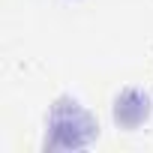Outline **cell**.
Masks as SVG:
<instances>
[{"label":"cell","instance_id":"6da1fadb","mask_svg":"<svg viewBox=\"0 0 153 153\" xmlns=\"http://www.w3.org/2000/svg\"><path fill=\"white\" fill-rule=\"evenodd\" d=\"M96 135L93 117L75 102V99H60L51 114H48V147H84Z\"/></svg>","mask_w":153,"mask_h":153},{"label":"cell","instance_id":"7a4b0ae2","mask_svg":"<svg viewBox=\"0 0 153 153\" xmlns=\"http://www.w3.org/2000/svg\"><path fill=\"white\" fill-rule=\"evenodd\" d=\"M150 117V96L138 87H126L114 99V120L123 129H138Z\"/></svg>","mask_w":153,"mask_h":153}]
</instances>
